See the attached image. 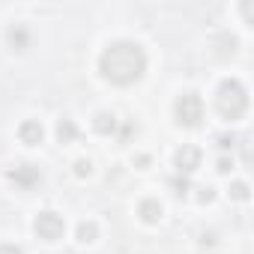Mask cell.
<instances>
[{
  "instance_id": "cell-1",
  "label": "cell",
  "mask_w": 254,
  "mask_h": 254,
  "mask_svg": "<svg viewBox=\"0 0 254 254\" xmlns=\"http://www.w3.org/2000/svg\"><path fill=\"white\" fill-rule=\"evenodd\" d=\"M102 69H105L108 78L126 84V81H132V78L141 75V69H144V57H141L138 45H114V48L105 54Z\"/></svg>"
},
{
  "instance_id": "cell-2",
  "label": "cell",
  "mask_w": 254,
  "mask_h": 254,
  "mask_svg": "<svg viewBox=\"0 0 254 254\" xmlns=\"http://www.w3.org/2000/svg\"><path fill=\"white\" fill-rule=\"evenodd\" d=\"M36 230H39L42 236L54 239V236H60V233H63V221H60L54 212H42V215H39V221H36Z\"/></svg>"
},
{
  "instance_id": "cell-3",
  "label": "cell",
  "mask_w": 254,
  "mask_h": 254,
  "mask_svg": "<svg viewBox=\"0 0 254 254\" xmlns=\"http://www.w3.org/2000/svg\"><path fill=\"white\" fill-rule=\"evenodd\" d=\"M180 117H183L189 126H194V123L200 120V102H197L194 96H183V102H180Z\"/></svg>"
},
{
  "instance_id": "cell-4",
  "label": "cell",
  "mask_w": 254,
  "mask_h": 254,
  "mask_svg": "<svg viewBox=\"0 0 254 254\" xmlns=\"http://www.w3.org/2000/svg\"><path fill=\"white\" fill-rule=\"evenodd\" d=\"M194 162H197V153H191V150L180 153V168H183V171H189V165H194Z\"/></svg>"
},
{
  "instance_id": "cell-5",
  "label": "cell",
  "mask_w": 254,
  "mask_h": 254,
  "mask_svg": "<svg viewBox=\"0 0 254 254\" xmlns=\"http://www.w3.org/2000/svg\"><path fill=\"white\" fill-rule=\"evenodd\" d=\"M24 138H42V129H36V126H27V129H24Z\"/></svg>"
},
{
  "instance_id": "cell-6",
  "label": "cell",
  "mask_w": 254,
  "mask_h": 254,
  "mask_svg": "<svg viewBox=\"0 0 254 254\" xmlns=\"http://www.w3.org/2000/svg\"><path fill=\"white\" fill-rule=\"evenodd\" d=\"M0 254H21L18 248H9V245H3V248H0Z\"/></svg>"
}]
</instances>
